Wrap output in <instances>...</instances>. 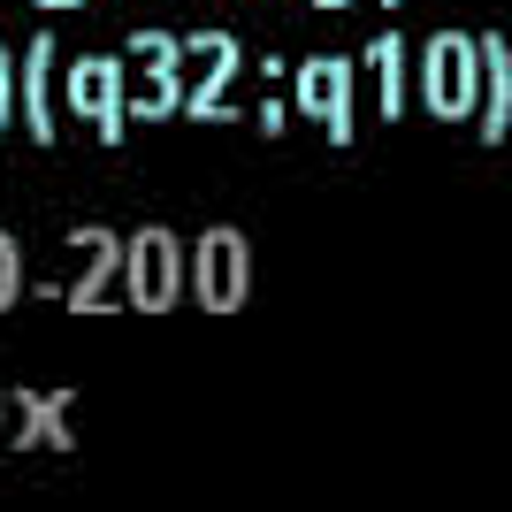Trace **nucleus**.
<instances>
[{
	"label": "nucleus",
	"mask_w": 512,
	"mask_h": 512,
	"mask_svg": "<svg viewBox=\"0 0 512 512\" xmlns=\"http://www.w3.org/2000/svg\"><path fill=\"white\" fill-rule=\"evenodd\" d=\"M482 92H474V123H482V146H497L512 130V39L505 31H482Z\"/></svg>",
	"instance_id": "nucleus-11"
},
{
	"label": "nucleus",
	"mask_w": 512,
	"mask_h": 512,
	"mask_svg": "<svg viewBox=\"0 0 512 512\" xmlns=\"http://www.w3.org/2000/svg\"><path fill=\"white\" fill-rule=\"evenodd\" d=\"M184 291H192L207 314H237V306L253 299V245L245 230H207L184 253Z\"/></svg>",
	"instance_id": "nucleus-4"
},
{
	"label": "nucleus",
	"mask_w": 512,
	"mask_h": 512,
	"mask_svg": "<svg viewBox=\"0 0 512 512\" xmlns=\"http://www.w3.org/2000/svg\"><path fill=\"white\" fill-rule=\"evenodd\" d=\"M69 390H8V421H16V436L8 444L23 451H69L77 444V428H69Z\"/></svg>",
	"instance_id": "nucleus-10"
},
{
	"label": "nucleus",
	"mask_w": 512,
	"mask_h": 512,
	"mask_svg": "<svg viewBox=\"0 0 512 512\" xmlns=\"http://www.w3.org/2000/svg\"><path fill=\"white\" fill-rule=\"evenodd\" d=\"M413 77H421V107L436 123H467L474 92H482V46H474V31H428Z\"/></svg>",
	"instance_id": "nucleus-1"
},
{
	"label": "nucleus",
	"mask_w": 512,
	"mask_h": 512,
	"mask_svg": "<svg viewBox=\"0 0 512 512\" xmlns=\"http://www.w3.org/2000/svg\"><path fill=\"white\" fill-rule=\"evenodd\" d=\"M69 253H77V276H69V314H107V306H123V237L85 222V230H69Z\"/></svg>",
	"instance_id": "nucleus-8"
},
{
	"label": "nucleus",
	"mask_w": 512,
	"mask_h": 512,
	"mask_svg": "<svg viewBox=\"0 0 512 512\" xmlns=\"http://www.w3.org/2000/svg\"><path fill=\"white\" fill-rule=\"evenodd\" d=\"M0 428H8V383H0Z\"/></svg>",
	"instance_id": "nucleus-17"
},
{
	"label": "nucleus",
	"mask_w": 512,
	"mask_h": 512,
	"mask_svg": "<svg viewBox=\"0 0 512 512\" xmlns=\"http://www.w3.org/2000/svg\"><path fill=\"white\" fill-rule=\"evenodd\" d=\"M54 100H69L77 123L100 130V146H123L130 107H123V54H77V62L54 77Z\"/></svg>",
	"instance_id": "nucleus-5"
},
{
	"label": "nucleus",
	"mask_w": 512,
	"mask_h": 512,
	"mask_svg": "<svg viewBox=\"0 0 512 512\" xmlns=\"http://www.w3.org/2000/svg\"><path fill=\"white\" fill-rule=\"evenodd\" d=\"M184 299V245L176 230L146 222V230L123 237V306L130 314H169Z\"/></svg>",
	"instance_id": "nucleus-3"
},
{
	"label": "nucleus",
	"mask_w": 512,
	"mask_h": 512,
	"mask_svg": "<svg viewBox=\"0 0 512 512\" xmlns=\"http://www.w3.org/2000/svg\"><path fill=\"white\" fill-rule=\"evenodd\" d=\"M16 123V62H8V39H0V138Z\"/></svg>",
	"instance_id": "nucleus-14"
},
{
	"label": "nucleus",
	"mask_w": 512,
	"mask_h": 512,
	"mask_svg": "<svg viewBox=\"0 0 512 512\" xmlns=\"http://www.w3.org/2000/svg\"><path fill=\"white\" fill-rule=\"evenodd\" d=\"M39 8H85V0H39Z\"/></svg>",
	"instance_id": "nucleus-16"
},
{
	"label": "nucleus",
	"mask_w": 512,
	"mask_h": 512,
	"mask_svg": "<svg viewBox=\"0 0 512 512\" xmlns=\"http://www.w3.org/2000/svg\"><path fill=\"white\" fill-rule=\"evenodd\" d=\"M176 62H184L176 115H192V123H230V85H237L245 46H237L230 31H192V39H176Z\"/></svg>",
	"instance_id": "nucleus-2"
},
{
	"label": "nucleus",
	"mask_w": 512,
	"mask_h": 512,
	"mask_svg": "<svg viewBox=\"0 0 512 512\" xmlns=\"http://www.w3.org/2000/svg\"><path fill=\"white\" fill-rule=\"evenodd\" d=\"M176 92H184L176 31H138L130 54H123V107L138 123H161V115H176Z\"/></svg>",
	"instance_id": "nucleus-6"
},
{
	"label": "nucleus",
	"mask_w": 512,
	"mask_h": 512,
	"mask_svg": "<svg viewBox=\"0 0 512 512\" xmlns=\"http://www.w3.org/2000/svg\"><path fill=\"white\" fill-rule=\"evenodd\" d=\"M383 8H398V0H383Z\"/></svg>",
	"instance_id": "nucleus-19"
},
{
	"label": "nucleus",
	"mask_w": 512,
	"mask_h": 512,
	"mask_svg": "<svg viewBox=\"0 0 512 512\" xmlns=\"http://www.w3.org/2000/svg\"><path fill=\"white\" fill-rule=\"evenodd\" d=\"M16 299H23V245L0 230V314H8Z\"/></svg>",
	"instance_id": "nucleus-13"
},
{
	"label": "nucleus",
	"mask_w": 512,
	"mask_h": 512,
	"mask_svg": "<svg viewBox=\"0 0 512 512\" xmlns=\"http://www.w3.org/2000/svg\"><path fill=\"white\" fill-rule=\"evenodd\" d=\"M291 107L314 115L329 130V146H352V107H360V62L344 54H314L306 69H291Z\"/></svg>",
	"instance_id": "nucleus-7"
},
{
	"label": "nucleus",
	"mask_w": 512,
	"mask_h": 512,
	"mask_svg": "<svg viewBox=\"0 0 512 512\" xmlns=\"http://www.w3.org/2000/svg\"><path fill=\"white\" fill-rule=\"evenodd\" d=\"M54 77H62V54H54V39H31L16 62V123L39 138V146H54V130H62V100H54Z\"/></svg>",
	"instance_id": "nucleus-9"
},
{
	"label": "nucleus",
	"mask_w": 512,
	"mask_h": 512,
	"mask_svg": "<svg viewBox=\"0 0 512 512\" xmlns=\"http://www.w3.org/2000/svg\"><path fill=\"white\" fill-rule=\"evenodd\" d=\"M283 123H291V100H283V92H268V100H260V130H268V138H276Z\"/></svg>",
	"instance_id": "nucleus-15"
},
{
	"label": "nucleus",
	"mask_w": 512,
	"mask_h": 512,
	"mask_svg": "<svg viewBox=\"0 0 512 512\" xmlns=\"http://www.w3.org/2000/svg\"><path fill=\"white\" fill-rule=\"evenodd\" d=\"M321 8H352V0H321Z\"/></svg>",
	"instance_id": "nucleus-18"
},
{
	"label": "nucleus",
	"mask_w": 512,
	"mask_h": 512,
	"mask_svg": "<svg viewBox=\"0 0 512 512\" xmlns=\"http://www.w3.org/2000/svg\"><path fill=\"white\" fill-rule=\"evenodd\" d=\"M360 69L375 77V115H406L413 107V54L398 31H375V46L360 54Z\"/></svg>",
	"instance_id": "nucleus-12"
}]
</instances>
